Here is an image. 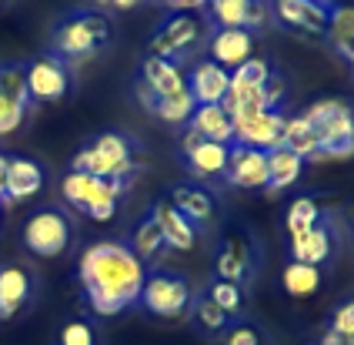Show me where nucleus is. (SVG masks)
Wrapping results in <instances>:
<instances>
[{"label":"nucleus","instance_id":"6","mask_svg":"<svg viewBox=\"0 0 354 345\" xmlns=\"http://www.w3.org/2000/svg\"><path fill=\"white\" fill-rule=\"evenodd\" d=\"M134 178H94L84 171H67L60 182V195L71 208L84 211L94 222H111L118 215L120 195H127Z\"/></svg>","mask_w":354,"mask_h":345},{"label":"nucleus","instance_id":"34","mask_svg":"<svg viewBox=\"0 0 354 345\" xmlns=\"http://www.w3.org/2000/svg\"><path fill=\"white\" fill-rule=\"evenodd\" d=\"M27 111H30V101H20L14 94H3L0 91V138L14 134L20 124L27 121Z\"/></svg>","mask_w":354,"mask_h":345},{"label":"nucleus","instance_id":"30","mask_svg":"<svg viewBox=\"0 0 354 345\" xmlns=\"http://www.w3.org/2000/svg\"><path fill=\"white\" fill-rule=\"evenodd\" d=\"M204 295H207L227 319H241L244 308H248V302H244V288L234 282H224V278H211V285H207Z\"/></svg>","mask_w":354,"mask_h":345},{"label":"nucleus","instance_id":"5","mask_svg":"<svg viewBox=\"0 0 354 345\" xmlns=\"http://www.w3.org/2000/svg\"><path fill=\"white\" fill-rule=\"evenodd\" d=\"M301 118L317 131V141H321L317 161L354 158V104L341 98H321L311 107H304Z\"/></svg>","mask_w":354,"mask_h":345},{"label":"nucleus","instance_id":"33","mask_svg":"<svg viewBox=\"0 0 354 345\" xmlns=\"http://www.w3.org/2000/svg\"><path fill=\"white\" fill-rule=\"evenodd\" d=\"M131 251L138 255L140 262H151V258H158L160 255V248H164V238H160V228H158V222L147 215L144 222L134 228V235H131Z\"/></svg>","mask_w":354,"mask_h":345},{"label":"nucleus","instance_id":"40","mask_svg":"<svg viewBox=\"0 0 354 345\" xmlns=\"http://www.w3.org/2000/svg\"><path fill=\"white\" fill-rule=\"evenodd\" d=\"M321 345H354V339H348V335H335V332H324V335H321Z\"/></svg>","mask_w":354,"mask_h":345},{"label":"nucleus","instance_id":"45","mask_svg":"<svg viewBox=\"0 0 354 345\" xmlns=\"http://www.w3.org/2000/svg\"><path fill=\"white\" fill-rule=\"evenodd\" d=\"M97 3H104V0H97Z\"/></svg>","mask_w":354,"mask_h":345},{"label":"nucleus","instance_id":"36","mask_svg":"<svg viewBox=\"0 0 354 345\" xmlns=\"http://www.w3.org/2000/svg\"><path fill=\"white\" fill-rule=\"evenodd\" d=\"M221 345H261V328L248 319H231L227 328L217 335Z\"/></svg>","mask_w":354,"mask_h":345},{"label":"nucleus","instance_id":"23","mask_svg":"<svg viewBox=\"0 0 354 345\" xmlns=\"http://www.w3.org/2000/svg\"><path fill=\"white\" fill-rule=\"evenodd\" d=\"M167 202L174 204L191 224H207V222H214V215H217V198L204 184H191V182L174 184Z\"/></svg>","mask_w":354,"mask_h":345},{"label":"nucleus","instance_id":"17","mask_svg":"<svg viewBox=\"0 0 354 345\" xmlns=\"http://www.w3.org/2000/svg\"><path fill=\"white\" fill-rule=\"evenodd\" d=\"M184 84H187V91L197 104H221L227 87H231V71H224L211 57H197L184 71Z\"/></svg>","mask_w":354,"mask_h":345},{"label":"nucleus","instance_id":"21","mask_svg":"<svg viewBox=\"0 0 354 345\" xmlns=\"http://www.w3.org/2000/svg\"><path fill=\"white\" fill-rule=\"evenodd\" d=\"M34 295V275L24 265H3L0 268V322L20 315Z\"/></svg>","mask_w":354,"mask_h":345},{"label":"nucleus","instance_id":"39","mask_svg":"<svg viewBox=\"0 0 354 345\" xmlns=\"http://www.w3.org/2000/svg\"><path fill=\"white\" fill-rule=\"evenodd\" d=\"M167 10H184V14H201L207 7V0H160Z\"/></svg>","mask_w":354,"mask_h":345},{"label":"nucleus","instance_id":"13","mask_svg":"<svg viewBox=\"0 0 354 345\" xmlns=\"http://www.w3.org/2000/svg\"><path fill=\"white\" fill-rule=\"evenodd\" d=\"M221 182L231 188H244V191H268V151L231 144Z\"/></svg>","mask_w":354,"mask_h":345},{"label":"nucleus","instance_id":"26","mask_svg":"<svg viewBox=\"0 0 354 345\" xmlns=\"http://www.w3.org/2000/svg\"><path fill=\"white\" fill-rule=\"evenodd\" d=\"M304 171V161L297 158L295 151H288L284 144L268 151V191H284L301 178Z\"/></svg>","mask_w":354,"mask_h":345},{"label":"nucleus","instance_id":"38","mask_svg":"<svg viewBox=\"0 0 354 345\" xmlns=\"http://www.w3.org/2000/svg\"><path fill=\"white\" fill-rule=\"evenodd\" d=\"M328 332L354 339V295L351 299H344V302H337V308L331 312V325H328Z\"/></svg>","mask_w":354,"mask_h":345},{"label":"nucleus","instance_id":"44","mask_svg":"<svg viewBox=\"0 0 354 345\" xmlns=\"http://www.w3.org/2000/svg\"><path fill=\"white\" fill-rule=\"evenodd\" d=\"M3 3H7V0H0V7H3Z\"/></svg>","mask_w":354,"mask_h":345},{"label":"nucleus","instance_id":"35","mask_svg":"<svg viewBox=\"0 0 354 345\" xmlns=\"http://www.w3.org/2000/svg\"><path fill=\"white\" fill-rule=\"evenodd\" d=\"M271 74H274V67H271V61H268V57H248L241 67H234V71H231V81H234V84H254V87H261V84H268V78H271Z\"/></svg>","mask_w":354,"mask_h":345},{"label":"nucleus","instance_id":"41","mask_svg":"<svg viewBox=\"0 0 354 345\" xmlns=\"http://www.w3.org/2000/svg\"><path fill=\"white\" fill-rule=\"evenodd\" d=\"M107 7H114V10H134V7H140L144 0H104Z\"/></svg>","mask_w":354,"mask_h":345},{"label":"nucleus","instance_id":"18","mask_svg":"<svg viewBox=\"0 0 354 345\" xmlns=\"http://www.w3.org/2000/svg\"><path fill=\"white\" fill-rule=\"evenodd\" d=\"M184 71L171 61H160V57H144L138 67V98H167L184 91Z\"/></svg>","mask_w":354,"mask_h":345},{"label":"nucleus","instance_id":"2","mask_svg":"<svg viewBox=\"0 0 354 345\" xmlns=\"http://www.w3.org/2000/svg\"><path fill=\"white\" fill-rule=\"evenodd\" d=\"M114 41V21L100 7H74L50 30V54L60 61H87Z\"/></svg>","mask_w":354,"mask_h":345},{"label":"nucleus","instance_id":"4","mask_svg":"<svg viewBox=\"0 0 354 345\" xmlns=\"http://www.w3.org/2000/svg\"><path fill=\"white\" fill-rule=\"evenodd\" d=\"M138 141L124 131H104L87 148H80L71 161V171L94 178H134L138 175Z\"/></svg>","mask_w":354,"mask_h":345},{"label":"nucleus","instance_id":"12","mask_svg":"<svg viewBox=\"0 0 354 345\" xmlns=\"http://www.w3.org/2000/svg\"><path fill=\"white\" fill-rule=\"evenodd\" d=\"M284 111H257V114H244L234 118V141L244 148H257V151H274L284 144Z\"/></svg>","mask_w":354,"mask_h":345},{"label":"nucleus","instance_id":"7","mask_svg":"<svg viewBox=\"0 0 354 345\" xmlns=\"http://www.w3.org/2000/svg\"><path fill=\"white\" fill-rule=\"evenodd\" d=\"M257 272H261V245H257V238L248 228L231 224L221 235V245H217L214 275L224 278V282H234L241 288H248L254 282Z\"/></svg>","mask_w":354,"mask_h":345},{"label":"nucleus","instance_id":"42","mask_svg":"<svg viewBox=\"0 0 354 345\" xmlns=\"http://www.w3.org/2000/svg\"><path fill=\"white\" fill-rule=\"evenodd\" d=\"M3 182H7V154L0 151V204H3Z\"/></svg>","mask_w":354,"mask_h":345},{"label":"nucleus","instance_id":"27","mask_svg":"<svg viewBox=\"0 0 354 345\" xmlns=\"http://www.w3.org/2000/svg\"><path fill=\"white\" fill-rule=\"evenodd\" d=\"M284 148H288V151H295L301 161H317V154H321L317 131L304 121L301 114L288 118V124H284Z\"/></svg>","mask_w":354,"mask_h":345},{"label":"nucleus","instance_id":"25","mask_svg":"<svg viewBox=\"0 0 354 345\" xmlns=\"http://www.w3.org/2000/svg\"><path fill=\"white\" fill-rule=\"evenodd\" d=\"M154 118H160L164 124H177V127H184V124L191 121V114H194L197 101L191 98V91L184 87V91H177V94H167V98H138Z\"/></svg>","mask_w":354,"mask_h":345},{"label":"nucleus","instance_id":"15","mask_svg":"<svg viewBox=\"0 0 354 345\" xmlns=\"http://www.w3.org/2000/svg\"><path fill=\"white\" fill-rule=\"evenodd\" d=\"M227 151L231 144H221V141H204L197 138L191 127H184V138H180V154L191 168V175H197L201 182H214L224 175L227 168Z\"/></svg>","mask_w":354,"mask_h":345},{"label":"nucleus","instance_id":"10","mask_svg":"<svg viewBox=\"0 0 354 345\" xmlns=\"http://www.w3.org/2000/svg\"><path fill=\"white\" fill-rule=\"evenodd\" d=\"M24 78H27L30 104L64 101L74 91V71H71V64L60 61L57 54H50V51L24 64Z\"/></svg>","mask_w":354,"mask_h":345},{"label":"nucleus","instance_id":"32","mask_svg":"<svg viewBox=\"0 0 354 345\" xmlns=\"http://www.w3.org/2000/svg\"><path fill=\"white\" fill-rule=\"evenodd\" d=\"M324 218V211H321V204L315 198H295V202L288 204V215H284V228H288V235H301V231H308V228H315L317 222Z\"/></svg>","mask_w":354,"mask_h":345},{"label":"nucleus","instance_id":"19","mask_svg":"<svg viewBox=\"0 0 354 345\" xmlns=\"http://www.w3.org/2000/svg\"><path fill=\"white\" fill-rule=\"evenodd\" d=\"M151 218H154V222H158V228H160L164 248H174V251H194V248H197V238H201L197 224L187 222V218L177 211L174 204L167 202V198L151 204Z\"/></svg>","mask_w":354,"mask_h":345},{"label":"nucleus","instance_id":"20","mask_svg":"<svg viewBox=\"0 0 354 345\" xmlns=\"http://www.w3.org/2000/svg\"><path fill=\"white\" fill-rule=\"evenodd\" d=\"M47 182L44 168L34 158H7V182H3V204L30 202L34 195H40V188Z\"/></svg>","mask_w":354,"mask_h":345},{"label":"nucleus","instance_id":"29","mask_svg":"<svg viewBox=\"0 0 354 345\" xmlns=\"http://www.w3.org/2000/svg\"><path fill=\"white\" fill-rule=\"evenodd\" d=\"M321 288V268L317 265H304V262H288L284 268V292L295 295V299H308Z\"/></svg>","mask_w":354,"mask_h":345},{"label":"nucleus","instance_id":"3","mask_svg":"<svg viewBox=\"0 0 354 345\" xmlns=\"http://www.w3.org/2000/svg\"><path fill=\"white\" fill-rule=\"evenodd\" d=\"M207 37H211V24H207L204 14L167 10L164 21H160L158 27H154V34H151L147 54L184 67V64H191L201 57V51L207 47Z\"/></svg>","mask_w":354,"mask_h":345},{"label":"nucleus","instance_id":"8","mask_svg":"<svg viewBox=\"0 0 354 345\" xmlns=\"http://www.w3.org/2000/svg\"><path fill=\"white\" fill-rule=\"evenodd\" d=\"M151 315L160 319H184L191 312L194 302V288L180 272H167V268H154L144 275L140 285V299H138Z\"/></svg>","mask_w":354,"mask_h":345},{"label":"nucleus","instance_id":"37","mask_svg":"<svg viewBox=\"0 0 354 345\" xmlns=\"http://www.w3.org/2000/svg\"><path fill=\"white\" fill-rule=\"evenodd\" d=\"M60 345H97V335H94V325L84 322V319H74L60 328Z\"/></svg>","mask_w":354,"mask_h":345},{"label":"nucleus","instance_id":"22","mask_svg":"<svg viewBox=\"0 0 354 345\" xmlns=\"http://www.w3.org/2000/svg\"><path fill=\"white\" fill-rule=\"evenodd\" d=\"M331 248H335V231H331V222L321 218L315 228L301 231V235H291V262H304V265H321L331 258Z\"/></svg>","mask_w":354,"mask_h":345},{"label":"nucleus","instance_id":"16","mask_svg":"<svg viewBox=\"0 0 354 345\" xmlns=\"http://www.w3.org/2000/svg\"><path fill=\"white\" fill-rule=\"evenodd\" d=\"M207 57L221 64L224 71H234L248 57H254V34L244 30V27H211Z\"/></svg>","mask_w":354,"mask_h":345},{"label":"nucleus","instance_id":"31","mask_svg":"<svg viewBox=\"0 0 354 345\" xmlns=\"http://www.w3.org/2000/svg\"><path fill=\"white\" fill-rule=\"evenodd\" d=\"M187 315H194L197 328H201L204 335H211V339H217V335L227 328V322H231V319H227V315H224V312H221V308H217L204 292L194 295V302H191V312H187Z\"/></svg>","mask_w":354,"mask_h":345},{"label":"nucleus","instance_id":"9","mask_svg":"<svg viewBox=\"0 0 354 345\" xmlns=\"http://www.w3.org/2000/svg\"><path fill=\"white\" fill-rule=\"evenodd\" d=\"M74 242V224L60 208H40L24 224V245L37 258H57Z\"/></svg>","mask_w":354,"mask_h":345},{"label":"nucleus","instance_id":"11","mask_svg":"<svg viewBox=\"0 0 354 345\" xmlns=\"http://www.w3.org/2000/svg\"><path fill=\"white\" fill-rule=\"evenodd\" d=\"M331 3H335V0H268L271 17H274L281 27L301 30V34H308V37H328Z\"/></svg>","mask_w":354,"mask_h":345},{"label":"nucleus","instance_id":"43","mask_svg":"<svg viewBox=\"0 0 354 345\" xmlns=\"http://www.w3.org/2000/svg\"><path fill=\"white\" fill-rule=\"evenodd\" d=\"M0 215H3V204H0Z\"/></svg>","mask_w":354,"mask_h":345},{"label":"nucleus","instance_id":"24","mask_svg":"<svg viewBox=\"0 0 354 345\" xmlns=\"http://www.w3.org/2000/svg\"><path fill=\"white\" fill-rule=\"evenodd\" d=\"M184 127H191L197 138H204V141H221V144L234 141V121H231V114L221 104H197L191 121Z\"/></svg>","mask_w":354,"mask_h":345},{"label":"nucleus","instance_id":"1","mask_svg":"<svg viewBox=\"0 0 354 345\" xmlns=\"http://www.w3.org/2000/svg\"><path fill=\"white\" fill-rule=\"evenodd\" d=\"M77 275L91 312L111 319V315L127 312L140 299V285H144L147 268L131 251V245L97 242L80 255Z\"/></svg>","mask_w":354,"mask_h":345},{"label":"nucleus","instance_id":"14","mask_svg":"<svg viewBox=\"0 0 354 345\" xmlns=\"http://www.w3.org/2000/svg\"><path fill=\"white\" fill-rule=\"evenodd\" d=\"M204 17L211 27H244V30H261L271 21L268 0H207Z\"/></svg>","mask_w":354,"mask_h":345},{"label":"nucleus","instance_id":"28","mask_svg":"<svg viewBox=\"0 0 354 345\" xmlns=\"http://www.w3.org/2000/svg\"><path fill=\"white\" fill-rule=\"evenodd\" d=\"M328 37L335 51L344 57L354 47V3H331V21H328Z\"/></svg>","mask_w":354,"mask_h":345}]
</instances>
